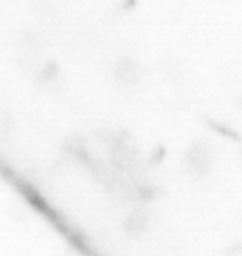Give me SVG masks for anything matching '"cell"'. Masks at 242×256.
Instances as JSON below:
<instances>
[{
    "label": "cell",
    "instance_id": "obj_2",
    "mask_svg": "<svg viewBox=\"0 0 242 256\" xmlns=\"http://www.w3.org/2000/svg\"><path fill=\"white\" fill-rule=\"evenodd\" d=\"M114 76H116V80L121 86L132 88L141 78V70L138 68V64H134L130 59H125L114 66Z\"/></svg>",
    "mask_w": 242,
    "mask_h": 256
},
{
    "label": "cell",
    "instance_id": "obj_1",
    "mask_svg": "<svg viewBox=\"0 0 242 256\" xmlns=\"http://www.w3.org/2000/svg\"><path fill=\"white\" fill-rule=\"evenodd\" d=\"M214 153L205 142L192 144L184 155V168L194 176H203L206 171H210Z\"/></svg>",
    "mask_w": 242,
    "mask_h": 256
}]
</instances>
